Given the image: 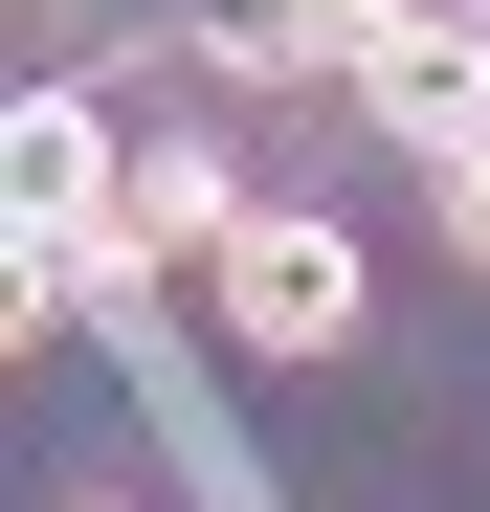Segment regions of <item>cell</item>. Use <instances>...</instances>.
I'll return each mask as SVG.
<instances>
[{"instance_id":"1","label":"cell","mask_w":490,"mask_h":512,"mask_svg":"<svg viewBox=\"0 0 490 512\" xmlns=\"http://www.w3.org/2000/svg\"><path fill=\"white\" fill-rule=\"evenodd\" d=\"M201 290H223V334H245V357H357V312H379L357 223H312V201H245Z\"/></svg>"},{"instance_id":"2","label":"cell","mask_w":490,"mask_h":512,"mask_svg":"<svg viewBox=\"0 0 490 512\" xmlns=\"http://www.w3.org/2000/svg\"><path fill=\"white\" fill-rule=\"evenodd\" d=\"M357 112H379L401 156H446V134H490V23H468V0H401V23L357 45Z\"/></svg>"},{"instance_id":"3","label":"cell","mask_w":490,"mask_h":512,"mask_svg":"<svg viewBox=\"0 0 490 512\" xmlns=\"http://www.w3.org/2000/svg\"><path fill=\"white\" fill-rule=\"evenodd\" d=\"M112 201H134V245H156V268H223V223H245V179H223L201 134H156V156H134Z\"/></svg>"},{"instance_id":"4","label":"cell","mask_w":490,"mask_h":512,"mask_svg":"<svg viewBox=\"0 0 490 512\" xmlns=\"http://www.w3.org/2000/svg\"><path fill=\"white\" fill-rule=\"evenodd\" d=\"M0 179H23V223H45V201H90V179H112L90 90H23V134H0Z\"/></svg>"},{"instance_id":"5","label":"cell","mask_w":490,"mask_h":512,"mask_svg":"<svg viewBox=\"0 0 490 512\" xmlns=\"http://www.w3.org/2000/svg\"><path fill=\"white\" fill-rule=\"evenodd\" d=\"M424 201H446V245L490 268V134H446V156H424Z\"/></svg>"},{"instance_id":"6","label":"cell","mask_w":490,"mask_h":512,"mask_svg":"<svg viewBox=\"0 0 490 512\" xmlns=\"http://www.w3.org/2000/svg\"><path fill=\"white\" fill-rule=\"evenodd\" d=\"M67 512H134V490H67Z\"/></svg>"}]
</instances>
